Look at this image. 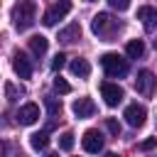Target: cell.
<instances>
[{
    "instance_id": "6da1fadb",
    "label": "cell",
    "mask_w": 157,
    "mask_h": 157,
    "mask_svg": "<svg viewBox=\"0 0 157 157\" xmlns=\"http://www.w3.org/2000/svg\"><path fill=\"white\" fill-rule=\"evenodd\" d=\"M91 29H93V34L101 37L103 42H113V37L123 29V25H120L118 20H113L108 12H98V15H93V20H91Z\"/></svg>"
},
{
    "instance_id": "7a4b0ae2",
    "label": "cell",
    "mask_w": 157,
    "mask_h": 157,
    "mask_svg": "<svg viewBox=\"0 0 157 157\" xmlns=\"http://www.w3.org/2000/svg\"><path fill=\"white\" fill-rule=\"evenodd\" d=\"M37 20V5L34 0H20L15 7H12V22L15 27L22 32V29H29Z\"/></svg>"
},
{
    "instance_id": "3957f363",
    "label": "cell",
    "mask_w": 157,
    "mask_h": 157,
    "mask_svg": "<svg viewBox=\"0 0 157 157\" xmlns=\"http://www.w3.org/2000/svg\"><path fill=\"white\" fill-rule=\"evenodd\" d=\"M101 66L105 69V74L110 78H123L128 74V59H123L120 54H113V52L101 56Z\"/></svg>"
},
{
    "instance_id": "277c9868",
    "label": "cell",
    "mask_w": 157,
    "mask_h": 157,
    "mask_svg": "<svg viewBox=\"0 0 157 157\" xmlns=\"http://www.w3.org/2000/svg\"><path fill=\"white\" fill-rule=\"evenodd\" d=\"M69 10H71V0H59V2H54V5L44 12L42 22H44L47 27H54L59 20H64V17L69 15Z\"/></svg>"
},
{
    "instance_id": "5b68a950",
    "label": "cell",
    "mask_w": 157,
    "mask_h": 157,
    "mask_svg": "<svg viewBox=\"0 0 157 157\" xmlns=\"http://www.w3.org/2000/svg\"><path fill=\"white\" fill-rule=\"evenodd\" d=\"M123 118H125V123H128L130 128H142V125H145V118H147V108L140 105V103H130V105L125 108Z\"/></svg>"
},
{
    "instance_id": "8992f818",
    "label": "cell",
    "mask_w": 157,
    "mask_h": 157,
    "mask_svg": "<svg viewBox=\"0 0 157 157\" xmlns=\"http://www.w3.org/2000/svg\"><path fill=\"white\" fill-rule=\"evenodd\" d=\"M155 83H157V78H155L152 71H147V69L137 71V78H135V91H137V93L152 96V93H155Z\"/></svg>"
},
{
    "instance_id": "52a82bcc",
    "label": "cell",
    "mask_w": 157,
    "mask_h": 157,
    "mask_svg": "<svg viewBox=\"0 0 157 157\" xmlns=\"http://www.w3.org/2000/svg\"><path fill=\"white\" fill-rule=\"evenodd\" d=\"M101 96H103L105 105L115 108V105L123 101V88H120L118 83H110V81H105V83H101Z\"/></svg>"
},
{
    "instance_id": "ba28073f",
    "label": "cell",
    "mask_w": 157,
    "mask_h": 157,
    "mask_svg": "<svg viewBox=\"0 0 157 157\" xmlns=\"http://www.w3.org/2000/svg\"><path fill=\"white\" fill-rule=\"evenodd\" d=\"M81 145H83V150L86 152H91V155H98L101 150H103V135L98 132V130H86L83 132V137H81Z\"/></svg>"
},
{
    "instance_id": "9c48e42d",
    "label": "cell",
    "mask_w": 157,
    "mask_h": 157,
    "mask_svg": "<svg viewBox=\"0 0 157 157\" xmlns=\"http://www.w3.org/2000/svg\"><path fill=\"white\" fill-rule=\"evenodd\" d=\"M39 120V105L37 103H25L17 110V123L20 125H34Z\"/></svg>"
},
{
    "instance_id": "30bf717a",
    "label": "cell",
    "mask_w": 157,
    "mask_h": 157,
    "mask_svg": "<svg viewBox=\"0 0 157 157\" xmlns=\"http://www.w3.org/2000/svg\"><path fill=\"white\" fill-rule=\"evenodd\" d=\"M12 69H15V74H17L20 78H29V76H32V64H29L27 54H22V52H15V56H12Z\"/></svg>"
},
{
    "instance_id": "8fae6325",
    "label": "cell",
    "mask_w": 157,
    "mask_h": 157,
    "mask_svg": "<svg viewBox=\"0 0 157 157\" xmlns=\"http://www.w3.org/2000/svg\"><path fill=\"white\" fill-rule=\"evenodd\" d=\"M71 110H74V115L76 118H91L93 113H96V103L91 101V98H76L74 101V105H71Z\"/></svg>"
},
{
    "instance_id": "7c38bea8",
    "label": "cell",
    "mask_w": 157,
    "mask_h": 157,
    "mask_svg": "<svg viewBox=\"0 0 157 157\" xmlns=\"http://www.w3.org/2000/svg\"><path fill=\"white\" fill-rule=\"evenodd\" d=\"M137 20L142 22V27H145L147 32H152V29L157 27V10L150 7V5H142V7L137 10Z\"/></svg>"
},
{
    "instance_id": "4fadbf2b",
    "label": "cell",
    "mask_w": 157,
    "mask_h": 157,
    "mask_svg": "<svg viewBox=\"0 0 157 157\" xmlns=\"http://www.w3.org/2000/svg\"><path fill=\"white\" fill-rule=\"evenodd\" d=\"M78 39H81V25L78 22H71L66 29L59 32V42H64V44H74Z\"/></svg>"
},
{
    "instance_id": "5bb4252c",
    "label": "cell",
    "mask_w": 157,
    "mask_h": 157,
    "mask_svg": "<svg viewBox=\"0 0 157 157\" xmlns=\"http://www.w3.org/2000/svg\"><path fill=\"white\" fill-rule=\"evenodd\" d=\"M69 69H71V74L78 76V78H88V76H91V64H88L86 59H81V56L74 59V61L69 64Z\"/></svg>"
},
{
    "instance_id": "9a60e30c",
    "label": "cell",
    "mask_w": 157,
    "mask_h": 157,
    "mask_svg": "<svg viewBox=\"0 0 157 157\" xmlns=\"http://www.w3.org/2000/svg\"><path fill=\"white\" fill-rule=\"evenodd\" d=\"M47 47H49V39H47V37H42V34L29 37V49H32L34 56H44V54H47Z\"/></svg>"
},
{
    "instance_id": "2e32d148",
    "label": "cell",
    "mask_w": 157,
    "mask_h": 157,
    "mask_svg": "<svg viewBox=\"0 0 157 157\" xmlns=\"http://www.w3.org/2000/svg\"><path fill=\"white\" fill-rule=\"evenodd\" d=\"M125 52H128L130 59H140V56L145 54V44H142V39H130L128 47H125Z\"/></svg>"
},
{
    "instance_id": "e0dca14e",
    "label": "cell",
    "mask_w": 157,
    "mask_h": 157,
    "mask_svg": "<svg viewBox=\"0 0 157 157\" xmlns=\"http://www.w3.org/2000/svg\"><path fill=\"white\" fill-rule=\"evenodd\" d=\"M29 145H32V150H44V147L49 145V135H47V130H39V132L29 135Z\"/></svg>"
},
{
    "instance_id": "ac0fdd59",
    "label": "cell",
    "mask_w": 157,
    "mask_h": 157,
    "mask_svg": "<svg viewBox=\"0 0 157 157\" xmlns=\"http://www.w3.org/2000/svg\"><path fill=\"white\" fill-rule=\"evenodd\" d=\"M44 105H47V110H49L52 118H56V115L61 113V101L54 98V96H47V98H44Z\"/></svg>"
},
{
    "instance_id": "d6986e66",
    "label": "cell",
    "mask_w": 157,
    "mask_h": 157,
    "mask_svg": "<svg viewBox=\"0 0 157 157\" xmlns=\"http://www.w3.org/2000/svg\"><path fill=\"white\" fill-rule=\"evenodd\" d=\"M22 93H25V91H22V88H17L15 83H5V96H7V101H17Z\"/></svg>"
},
{
    "instance_id": "ffe728a7",
    "label": "cell",
    "mask_w": 157,
    "mask_h": 157,
    "mask_svg": "<svg viewBox=\"0 0 157 157\" xmlns=\"http://www.w3.org/2000/svg\"><path fill=\"white\" fill-rule=\"evenodd\" d=\"M54 91H56V93H61V96H66V93H71V86H69L61 76H56V78H54Z\"/></svg>"
},
{
    "instance_id": "44dd1931",
    "label": "cell",
    "mask_w": 157,
    "mask_h": 157,
    "mask_svg": "<svg viewBox=\"0 0 157 157\" xmlns=\"http://www.w3.org/2000/svg\"><path fill=\"white\" fill-rule=\"evenodd\" d=\"M59 147H61L64 152H69V150L74 147V132H64V135L59 137Z\"/></svg>"
},
{
    "instance_id": "7402d4cb",
    "label": "cell",
    "mask_w": 157,
    "mask_h": 157,
    "mask_svg": "<svg viewBox=\"0 0 157 157\" xmlns=\"http://www.w3.org/2000/svg\"><path fill=\"white\" fill-rule=\"evenodd\" d=\"M105 128H108L110 135H115V137L120 135V123H118L115 118H105Z\"/></svg>"
},
{
    "instance_id": "603a6c76",
    "label": "cell",
    "mask_w": 157,
    "mask_h": 157,
    "mask_svg": "<svg viewBox=\"0 0 157 157\" xmlns=\"http://www.w3.org/2000/svg\"><path fill=\"white\" fill-rule=\"evenodd\" d=\"M155 147H157V137H147V140L140 142V150H142V152H150V150H155Z\"/></svg>"
},
{
    "instance_id": "cb8c5ba5",
    "label": "cell",
    "mask_w": 157,
    "mask_h": 157,
    "mask_svg": "<svg viewBox=\"0 0 157 157\" xmlns=\"http://www.w3.org/2000/svg\"><path fill=\"white\" fill-rule=\"evenodd\" d=\"M108 2H110V7L118 10V12H123V10L130 7V0H108Z\"/></svg>"
},
{
    "instance_id": "d4e9b609",
    "label": "cell",
    "mask_w": 157,
    "mask_h": 157,
    "mask_svg": "<svg viewBox=\"0 0 157 157\" xmlns=\"http://www.w3.org/2000/svg\"><path fill=\"white\" fill-rule=\"evenodd\" d=\"M64 64H66V54H61V52H59V54L54 56V61H52V69H54V71H59Z\"/></svg>"
},
{
    "instance_id": "484cf974",
    "label": "cell",
    "mask_w": 157,
    "mask_h": 157,
    "mask_svg": "<svg viewBox=\"0 0 157 157\" xmlns=\"http://www.w3.org/2000/svg\"><path fill=\"white\" fill-rule=\"evenodd\" d=\"M105 157H120V155H115V152H108V155H105Z\"/></svg>"
},
{
    "instance_id": "4316f807",
    "label": "cell",
    "mask_w": 157,
    "mask_h": 157,
    "mask_svg": "<svg viewBox=\"0 0 157 157\" xmlns=\"http://www.w3.org/2000/svg\"><path fill=\"white\" fill-rule=\"evenodd\" d=\"M44 157H59V155H56V152H49V155H44Z\"/></svg>"
},
{
    "instance_id": "83f0119b",
    "label": "cell",
    "mask_w": 157,
    "mask_h": 157,
    "mask_svg": "<svg viewBox=\"0 0 157 157\" xmlns=\"http://www.w3.org/2000/svg\"><path fill=\"white\" fill-rule=\"evenodd\" d=\"M88 2H93V0H88Z\"/></svg>"
}]
</instances>
